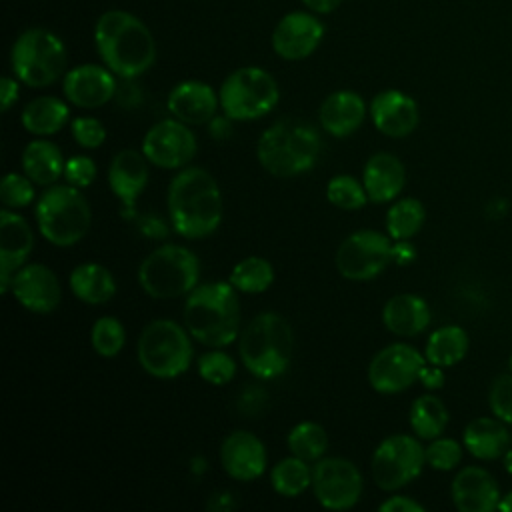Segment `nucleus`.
Segmentation results:
<instances>
[{"label":"nucleus","mask_w":512,"mask_h":512,"mask_svg":"<svg viewBox=\"0 0 512 512\" xmlns=\"http://www.w3.org/2000/svg\"><path fill=\"white\" fill-rule=\"evenodd\" d=\"M170 224L182 238L210 236L222 222V194L204 168L192 166L178 172L168 186Z\"/></svg>","instance_id":"f257e3e1"},{"label":"nucleus","mask_w":512,"mask_h":512,"mask_svg":"<svg viewBox=\"0 0 512 512\" xmlns=\"http://www.w3.org/2000/svg\"><path fill=\"white\" fill-rule=\"evenodd\" d=\"M96 50L116 76L136 78L156 60V42L148 26L126 10L104 12L94 26Z\"/></svg>","instance_id":"f03ea898"},{"label":"nucleus","mask_w":512,"mask_h":512,"mask_svg":"<svg viewBox=\"0 0 512 512\" xmlns=\"http://www.w3.org/2000/svg\"><path fill=\"white\" fill-rule=\"evenodd\" d=\"M238 290L230 282L196 286L184 304V326L192 338L210 348H222L236 340L240 330Z\"/></svg>","instance_id":"7ed1b4c3"},{"label":"nucleus","mask_w":512,"mask_h":512,"mask_svg":"<svg viewBox=\"0 0 512 512\" xmlns=\"http://www.w3.org/2000/svg\"><path fill=\"white\" fill-rule=\"evenodd\" d=\"M318 130L298 118H282L266 128L256 144L262 168L276 178H292L308 172L320 156Z\"/></svg>","instance_id":"20e7f679"},{"label":"nucleus","mask_w":512,"mask_h":512,"mask_svg":"<svg viewBox=\"0 0 512 512\" xmlns=\"http://www.w3.org/2000/svg\"><path fill=\"white\" fill-rule=\"evenodd\" d=\"M238 350L250 374L262 380L278 378L290 366L292 328L284 316L260 312L242 330Z\"/></svg>","instance_id":"39448f33"},{"label":"nucleus","mask_w":512,"mask_h":512,"mask_svg":"<svg viewBox=\"0 0 512 512\" xmlns=\"http://www.w3.org/2000/svg\"><path fill=\"white\" fill-rule=\"evenodd\" d=\"M90 204L72 184H54L36 202V224L40 234L54 246L80 242L90 228Z\"/></svg>","instance_id":"423d86ee"},{"label":"nucleus","mask_w":512,"mask_h":512,"mask_svg":"<svg viewBox=\"0 0 512 512\" xmlns=\"http://www.w3.org/2000/svg\"><path fill=\"white\" fill-rule=\"evenodd\" d=\"M200 262L192 250L180 244H162L138 266L140 288L160 300L190 294L198 286Z\"/></svg>","instance_id":"0eeeda50"},{"label":"nucleus","mask_w":512,"mask_h":512,"mask_svg":"<svg viewBox=\"0 0 512 512\" xmlns=\"http://www.w3.org/2000/svg\"><path fill=\"white\" fill-rule=\"evenodd\" d=\"M138 362L154 378H176L190 368V332L168 318L152 320L144 326L136 346Z\"/></svg>","instance_id":"6e6552de"},{"label":"nucleus","mask_w":512,"mask_h":512,"mask_svg":"<svg viewBox=\"0 0 512 512\" xmlns=\"http://www.w3.org/2000/svg\"><path fill=\"white\" fill-rule=\"evenodd\" d=\"M14 76L32 88L54 84L66 68L64 42L46 28L24 30L10 52Z\"/></svg>","instance_id":"1a4fd4ad"},{"label":"nucleus","mask_w":512,"mask_h":512,"mask_svg":"<svg viewBox=\"0 0 512 512\" xmlns=\"http://www.w3.org/2000/svg\"><path fill=\"white\" fill-rule=\"evenodd\" d=\"M218 98L230 120H256L272 112L280 90L270 72L258 66H244L226 76Z\"/></svg>","instance_id":"9d476101"},{"label":"nucleus","mask_w":512,"mask_h":512,"mask_svg":"<svg viewBox=\"0 0 512 512\" xmlns=\"http://www.w3.org/2000/svg\"><path fill=\"white\" fill-rule=\"evenodd\" d=\"M394 260L390 236L378 230H356L342 240L334 262L338 272L348 280H372L382 274Z\"/></svg>","instance_id":"9b49d317"},{"label":"nucleus","mask_w":512,"mask_h":512,"mask_svg":"<svg viewBox=\"0 0 512 512\" xmlns=\"http://www.w3.org/2000/svg\"><path fill=\"white\" fill-rule=\"evenodd\" d=\"M424 448L414 436L392 434L372 454V478L380 490H398L412 482L424 468Z\"/></svg>","instance_id":"f8f14e48"},{"label":"nucleus","mask_w":512,"mask_h":512,"mask_svg":"<svg viewBox=\"0 0 512 512\" xmlns=\"http://www.w3.org/2000/svg\"><path fill=\"white\" fill-rule=\"evenodd\" d=\"M362 474L346 458H320L312 468V490L328 510H348L362 496Z\"/></svg>","instance_id":"ddd939ff"},{"label":"nucleus","mask_w":512,"mask_h":512,"mask_svg":"<svg viewBox=\"0 0 512 512\" xmlns=\"http://www.w3.org/2000/svg\"><path fill=\"white\" fill-rule=\"evenodd\" d=\"M426 366V356H422L414 346L404 342H394L376 352L368 366V382L380 394H396L410 388Z\"/></svg>","instance_id":"4468645a"},{"label":"nucleus","mask_w":512,"mask_h":512,"mask_svg":"<svg viewBox=\"0 0 512 512\" xmlns=\"http://www.w3.org/2000/svg\"><path fill=\"white\" fill-rule=\"evenodd\" d=\"M142 152L154 166L166 170L182 168L196 154V136L178 118L160 120L146 132L142 140Z\"/></svg>","instance_id":"2eb2a0df"},{"label":"nucleus","mask_w":512,"mask_h":512,"mask_svg":"<svg viewBox=\"0 0 512 512\" xmlns=\"http://www.w3.org/2000/svg\"><path fill=\"white\" fill-rule=\"evenodd\" d=\"M324 26L308 12H290L282 16L272 32V48L284 60L308 58L322 42Z\"/></svg>","instance_id":"dca6fc26"},{"label":"nucleus","mask_w":512,"mask_h":512,"mask_svg":"<svg viewBox=\"0 0 512 512\" xmlns=\"http://www.w3.org/2000/svg\"><path fill=\"white\" fill-rule=\"evenodd\" d=\"M12 296L30 312L48 314L58 308L62 290L56 274L44 264H24L10 284Z\"/></svg>","instance_id":"f3484780"},{"label":"nucleus","mask_w":512,"mask_h":512,"mask_svg":"<svg viewBox=\"0 0 512 512\" xmlns=\"http://www.w3.org/2000/svg\"><path fill=\"white\" fill-rule=\"evenodd\" d=\"M34 248V232L26 218L4 208L0 212V290L8 292L12 276Z\"/></svg>","instance_id":"a211bd4d"},{"label":"nucleus","mask_w":512,"mask_h":512,"mask_svg":"<svg viewBox=\"0 0 512 512\" xmlns=\"http://www.w3.org/2000/svg\"><path fill=\"white\" fill-rule=\"evenodd\" d=\"M266 448L262 440L248 430L230 432L220 446L224 472L240 482L256 480L266 470Z\"/></svg>","instance_id":"6ab92c4d"},{"label":"nucleus","mask_w":512,"mask_h":512,"mask_svg":"<svg viewBox=\"0 0 512 512\" xmlns=\"http://www.w3.org/2000/svg\"><path fill=\"white\" fill-rule=\"evenodd\" d=\"M62 90L68 102L80 108H98L112 100L116 80L110 68L98 64H82L64 74Z\"/></svg>","instance_id":"aec40b11"},{"label":"nucleus","mask_w":512,"mask_h":512,"mask_svg":"<svg viewBox=\"0 0 512 512\" xmlns=\"http://www.w3.org/2000/svg\"><path fill=\"white\" fill-rule=\"evenodd\" d=\"M370 118L378 132L390 138H402L416 130L420 114L412 96L400 90H384L372 98Z\"/></svg>","instance_id":"412c9836"},{"label":"nucleus","mask_w":512,"mask_h":512,"mask_svg":"<svg viewBox=\"0 0 512 512\" xmlns=\"http://www.w3.org/2000/svg\"><path fill=\"white\" fill-rule=\"evenodd\" d=\"M452 502L460 512H490L498 508L500 488L494 476L480 466L462 468L450 486Z\"/></svg>","instance_id":"4be33fe9"},{"label":"nucleus","mask_w":512,"mask_h":512,"mask_svg":"<svg viewBox=\"0 0 512 512\" xmlns=\"http://www.w3.org/2000/svg\"><path fill=\"white\" fill-rule=\"evenodd\" d=\"M108 184L120 200L124 212L134 216L136 200L148 184V158L144 152L120 150L108 168Z\"/></svg>","instance_id":"5701e85b"},{"label":"nucleus","mask_w":512,"mask_h":512,"mask_svg":"<svg viewBox=\"0 0 512 512\" xmlns=\"http://www.w3.org/2000/svg\"><path fill=\"white\" fill-rule=\"evenodd\" d=\"M166 104L174 118L184 124L198 126L212 120L220 98L210 84L200 80H184L170 90Z\"/></svg>","instance_id":"b1692460"},{"label":"nucleus","mask_w":512,"mask_h":512,"mask_svg":"<svg viewBox=\"0 0 512 512\" xmlns=\"http://www.w3.org/2000/svg\"><path fill=\"white\" fill-rule=\"evenodd\" d=\"M406 182V170L398 156L390 152H378L368 158L362 170V184L366 188L368 200L374 204H384L394 200Z\"/></svg>","instance_id":"393cba45"},{"label":"nucleus","mask_w":512,"mask_h":512,"mask_svg":"<svg viewBox=\"0 0 512 512\" xmlns=\"http://www.w3.org/2000/svg\"><path fill=\"white\" fill-rule=\"evenodd\" d=\"M318 118L320 126L328 134L344 138L362 126L366 118V102L352 90H338L326 96V100L320 104Z\"/></svg>","instance_id":"a878e982"},{"label":"nucleus","mask_w":512,"mask_h":512,"mask_svg":"<svg viewBox=\"0 0 512 512\" xmlns=\"http://www.w3.org/2000/svg\"><path fill=\"white\" fill-rule=\"evenodd\" d=\"M430 308L416 294H396L382 308L384 326L396 336H416L430 324Z\"/></svg>","instance_id":"bb28decb"},{"label":"nucleus","mask_w":512,"mask_h":512,"mask_svg":"<svg viewBox=\"0 0 512 512\" xmlns=\"http://www.w3.org/2000/svg\"><path fill=\"white\" fill-rule=\"evenodd\" d=\"M464 446L478 460H496L510 448V434L500 418H476L464 428Z\"/></svg>","instance_id":"cd10ccee"},{"label":"nucleus","mask_w":512,"mask_h":512,"mask_svg":"<svg viewBox=\"0 0 512 512\" xmlns=\"http://www.w3.org/2000/svg\"><path fill=\"white\" fill-rule=\"evenodd\" d=\"M70 290L84 304H106L116 294V280L108 268L86 262L70 272Z\"/></svg>","instance_id":"c85d7f7f"},{"label":"nucleus","mask_w":512,"mask_h":512,"mask_svg":"<svg viewBox=\"0 0 512 512\" xmlns=\"http://www.w3.org/2000/svg\"><path fill=\"white\" fill-rule=\"evenodd\" d=\"M64 156L60 148L48 140H32L22 152L24 174L40 186H52L64 174Z\"/></svg>","instance_id":"c756f323"},{"label":"nucleus","mask_w":512,"mask_h":512,"mask_svg":"<svg viewBox=\"0 0 512 512\" xmlns=\"http://www.w3.org/2000/svg\"><path fill=\"white\" fill-rule=\"evenodd\" d=\"M70 110L64 100L56 96H38L22 110V126L38 136H50L64 128Z\"/></svg>","instance_id":"7c9ffc66"},{"label":"nucleus","mask_w":512,"mask_h":512,"mask_svg":"<svg viewBox=\"0 0 512 512\" xmlns=\"http://www.w3.org/2000/svg\"><path fill=\"white\" fill-rule=\"evenodd\" d=\"M468 334L464 328L448 324L442 326L438 330H434L426 342V362L440 366V368H448L458 364L466 352H468Z\"/></svg>","instance_id":"2f4dec72"},{"label":"nucleus","mask_w":512,"mask_h":512,"mask_svg":"<svg viewBox=\"0 0 512 512\" xmlns=\"http://www.w3.org/2000/svg\"><path fill=\"white\" fill-rule=\"evenodd\" d=\"M448 426V410L444 402L432 394L416 398L410 406V428L418 438L434 440Z\"/></svg>","instance_id":"473e14b6"},{"label":"nucleus","mask_w":512,"mask_h":512,"mask_svg":"<svg viewBox=\"0 0 512 512\" xmlns=\"http://www.w3.org/2000/svg\"><path fill=\"white\" fill-rule=\"evenodd\" d=\"M426 210L416 198H400L386 212V230L392 240H410L424 224Z\"/></svg>","instance_id":"72a5a7b5"},{"label":"nucleus","mask_w":512,"mask_h":512,"mask_svg":"<svg viewBox=\"0 0 512 512\" xmlns=\"http://www.w3.org/2000/svg\"><path fill=\"white\" fill-rule=\"evenodd\" d=\"M228 282L244 294H260L270 288L274 282V268L266 258L260 256H248L240 260L232 272Z\"/></svg>","instance_id":"f704fd0d"},{"label":"nucleus","mask_w":512,"mask_h":512,"mask_svg":"<svg viewBox=\"0 0 512 512\" xmlns=\"http://www.w3.org/2000/svg\"><path fill=\"white\" fill-rule=\"evenodd\" d=\"M270 484L280 496L294 498L312 486V470L308 468L306 460L292 454L272 468Z\"/></svg>","instance_id":"c9c22d12"},{"label":"nucleus","mask_w":512,"mask_h":512,"mask_svg":"<svg viewBox=\"0 0 512 512\" xmlns=\"http://www.w3.org/2000/svg\"><path fill=\"white\" fill-rule=\"evenodd\" d=\"M286 442H288V450L306 462L320 460L328 448V436H326L324 428L316 422L296 424L290 430Z\"/></svg>","instance_id":"e433bc0d"},{"label":"nucleus","mask_w":512,"mask_h":512,"mask_svg":"<svg viewBox=\"0 0 512 512\" xmlns=\"http://www.w3.org/2000/svg\"><path fill=\"white\" fill-rule=\"evenodd\" d=\"M90 342L100 356L112 358L122 350L126 342V330L118 318L102 316L94 322L90 330Z\"/></svg>","instance_id":"4c0bfd02"},{"label":"nucleus","mask_w":512,"mask_h":512,"mask_svg":"<svg viewBox=\"0 0 512 512\" xmlns=\"http://www.w3.org/2000/svg\"><path fill=\"white\" fill-rule=\"evenodd\" d=\"M326 196L330 204L342 210H360L368 200L364 184L348 174L334 176L326 186Z\"/></svg>","instance_id":"58836bf2"},{"label":"nucleus","mask_w":512,"mask_h":512,"mask_svg":"<svg viewBox=\"0 0 512 512\" xmlns=\"http://www.w3.org/2000/svg\"><path fill=\"white\" fill-rule=\"evenodd\" d=\"M198 374L202 380H206L214 386H222L234 378L236 362L232 360L230 354L214 348L210 352H204L198 358Z\"/></svg>","instance_id":"ea45409f"},{"label":"nucleus","mask_w":512,"mask_h":512,"mask_svg":"<svg viewBox=\"0 0 512 512\" xmlns=\"http://www.w3.org/2000/svg\"><path fill=\"white\" fill-rule=\"evenodd\" d=\"M426 464L434 470H452L462 460V446L452 438H434L424 448Z\"/></svg>","instance_id":"a19ab883"},{"label":"nucleus","mask_w":512,"mask_h":512,"mask_svg":"<svg viewBox=\"0 0 512 512\" xmlns=\"http://www.w3.org/2000/svg\"><path fill=\"white\" fill-rule=\"evenodd\" d=\"M0 200L6 208H24L34 200V186L28 176L8 172L2 178Z\"/></svg>","instance_id":"79ce46f5"},{"label":"nucleus","mask_w":512,"mask_h":512,"mask_svg":"<svg viewBox=\"0 0 512 512\" xmlns=\"http://www.w3.org/2000/svg\"><path fill=\"white\" fill-rule=\"evenodd\" d=\"M488 404L496 418L512 424V372L494 378L488 392Z\"/></svg>","instance_id":"37998d69"},{"label":"nucleus","mask_w":512,"mask_h":512,"mask_svg":"<svg viewBox=\"0 0 512 512\" xmlns=\"http://www.w3.org/2000/svg\"><path fill=\"white\" fill-rule=\"evenodd\" d=\"M72 136L82 148H98L106 140V128L96 118L80 116L72 122Z\"/></svg>","instance_id":"c03bdc74"},{"label":"nucleus","mask_w":512,"mask_h":512,"mask_svg":"<svg viewBox=\"0 0 512 512\" xmlns=\"http://www.w3.org/2000/svg\"><path fill=\"white\" fill-rule=\"evenodd\" d=\"M96 164L90 156H72L66 160L64 166V178L68 184L76 188H86L96 180Z\"/></svg>","instance_id":"a18cd8bd"},{"label":"nucleus","mask_w":512,"mask_h":512,"mask_svg":"<svg viewBox=\"0 0 512 512\" xmlns=\"http://www.w3.org/2000/svg\"><path fill=\"white\" fill-rule=\"evenodd\" d=\"M382 512H424V506L408 496H392L380 504Z\"/></svg>","instance_id":"49530a36"},{"label":"nucleus","mask_w":512,"mask_h":512,"mask_svg":"<svg viewBox=\"0 0 512 512\" xmlns=\"http://www.w3.org/2000/svg\"><path fill=\"white\" fill-rule=\"evenodd\" d=\"M140 232L148 238H164L168 234V228L162 218L158 216H144L140 220Z\"/></svg>","instance_id":"de8ad7c7"},{"label":"nucleus","mask_w":512,"mask_h":512,"mask_svg":"<svg viewBox=\"0 0 512 512\" xmlns=\"http://www.w3.org/2000/svg\"><path fill=\"white\" fill-rule=\"evenodd\" d=\"M0 100H2V112H8L10 106L18 100V82L10 76H4L0 82Z\"/></svg>","instance_id":"09e8293b"},{"label":"nucleus","mask_w":512,"mask_h":512,"mask_svg":"<svg viewBox=\"0 0 512 512\" xmlns=\"http://www.w3.org/2000/svg\"><path fill=\"white\" fill-rule=\"evenodd\" d=\"M426 388H440L444 384V372L440 366H434V364H426L420 372V378H418Z\"/></svg>","instance_id":"8fccbe9b"},{"label":"nucleus","mask_w":512,"mask_h":512,"mask_svg":"<svg viewBox=\"0 0 512 512\" xmlns=\"http://www.w3.org/2000/svg\"><path fill=\"white\" fill-rule=\"evenodd\" d=\"M416 250L408 244V240H398V244L394 246V260L400 264H406L410 260H414Z\"/></svg>","instance_id":"3c124183"},{"label":"nucleus","mask_w":512,"mask_h":512,"mask_svg":"<svg viewBox=\"0 0 512 512\" xmlns=\"http://www.w3.org/2000/svg\"><path fill=\"white\" fill-rule=\"evenodd\" d=\"M302 2H304V6H308L310 10H314L318 14H328V12L336 10L342 0H302Z\"/></svg>","instance_id":"603ef678"},{"label":"nucleus","mask_w":512,"mask_h":512,"mask_svg":"<svg viewBox=\"0 0 512 512\" xmlns=\"http://www.w3.org/2000/svg\"><path fill=\"white\" fill-rule=\"evenodd\" d=\"M496 510H502V512H512V492L500 496V502H498V508Z\"/></svg>","instance_id":"864d4df0"},{"label":"nucleus","mask_w":512,"mask_h":512,"mask_svg":"<svg viewBox=\"0 0 512 512\" xmlns=\"http://www.w3.org/2000/svg\"><path fill=\"white\" fill-rule=\"evenodd\" d=\"M504 466L508 472H512V448H508L504 454Z\"/></svg>","instance_id":"5fc2aeb1"},{"label":"nucleus","mask_w":512,"mask_h":512,"mask_svg":"<svg viewBox=\"0 0 512 512\" xmlns=\"http://www.w3.org/2000/svg\"><path fill=\"white\" fill-rule=\"evenodd\" d=\"M508 364H510V372H512V354H510V362Z\"/></svg>","instance_id":"6e6d98bb"}]
</instances>
